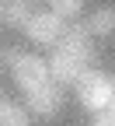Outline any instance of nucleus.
<instances>
[{"mask_svg": "<svg viewBox=\"0 0 115 126\" xmlns=\"http://www.w3.org/2000/svg\"><path fill=\"white\" fill-rule=\"evenodd\" d=\"M77 88V102L87 109V112H101V109H108L115 102V84H112V77L101 74V70H87V74H80V81L73 84Z\"/></svg>", "mask_w": 115, "mask_h": 126, "instance_id": "nucleus-1", "label": "nucleus"}, {"mask_svg": "<svg viewBox=\"0 0 115 126\" xmlns=\"http://www.w3.org/2000/svg\"><path fill=\"white\" fill-rule=\"evenodd\" d=\"M70 25L59 18V14H52V11H35L31 14V21L25 25V35L35 42V46H49V49H52V46L63 39V32H66Z\"/></svg>", "mask_w": 115, "mask_h": 126, "instance_id": "nucleus-2", "label": "nucleus"}, {"mask_svg": "<svg viewBox=\"0 0 115 126\" xmlns=\"http://www.w3.org/2000/svg\"><path fill=\"white\" fill-rule=\"evenodd\" d=\"M11 74H14V81H18V88H21L25 94L38 91V88H45V84H52V77H49V60L31 56V53H25L21 63H18Z\"/></svg>", "mask_w": 115, "mask_h": 126, "instance_id": "nucleus-3", "label": "nucleus"}, {"mask_svg": "<svg viewBox=\"0 0 115 126\" xmlns=\"http://www.w3.org/2000/svg\"><path fill=\"white\" fill-rule=\"evenodd\" d=\"M52 49H63V53H70V56H77V60H84L87 67L98 60V49H94V39H91V32L84 28V25H70L66 32H63V39L52 46Z\"/></svg>", "mask_w": 115, "mask_h": 126, "instance_id": "nucleus-4", "label": "nucleus"}, {"mask_svg": "<svg viewBox=\"0 0 115 126\" xmlns=\"http://www.w3.org/2000/svg\"><path fill=\"white\" fill-rule=\"evenodd\" d=\"M91 67L84 60H77L70 53H63V49H52V56H49V77H52V84H77L80 81V74H87Z\"/></svg>", "mask_w": 115, "mask_h": 126, "instance_id": "nucleus-5", "label": "nucleus"}, {"mask_svg": "<svg viewBox=\"0 0 115 126\" xmlns=\"http://www.w3.org/2000/svg\"><path fill=\"white\" fill-rule=\"evenodd\" d=\"M25 109L28 112H35V116H42V119H52L59 109H63V88L59 84H45V88H38V91H31V94H25Z\"/></svg>", "mask_w": 115, "mask_h": 126, "instance_id": "nucleus-6", "label": "nucleus"}, {"mask_svg": "<svg viewBox=\"0 0 115 126\" xmlns=\"http://www.w3.org/2000/svg\"><path fill=\"white\" fill-rule=\"evenodd\" d=\"M84 28L91 32V39H105V35H115V7H98L87 14Z\"/></svg>", "mask_w": 115, "mask_h": 126, "instance_id": "nucleus-7", "label": "nucleus"}, {"mask_svg": "<svg viewBox=\"0 0 115 126\" xmlns=\"http://www.w3.org/2000/svg\"><path fill=\"white\" fill-rule=\"evenodd\" d=\"M31 0H7L4 4V21L11 25V28H21L25 32V25L31 21Z\"/></svg>", "mask_w": 115, "mask_h": 126, "instance_id": "nucleus-8", "label": "nucleus"}, {"mask_svg": "<svg viewBox=\"0 0 115 126\" xmlns=\"http://www.w3.org/2000/svg\"><path fill=\"white\" fill-rule=\"evenodd\" d=\"M0 126H31L28 109L11 102V98H0Z\"/></svg>", "mask_w": 115, "mask_h": 126, "instance_id": "nucleus-9", "label": "nucleus"}, {"mask_svg": "<svg viewBox=\"0 0 115 126\" xmlns=\"http://www.w3.org/2000/svg\"><path fill=\"white\" fill-rule=\"evenodd\" d=\"M80 7H84V0H49V11H52V14H59L63 21H66V18H73Z\"/></svg>", "mask_w": 115, "mask_h": 126, "instance_id": "nucleus-10", "label": "nucleus"}, {"mask_svg": "<svg viewBox=\"0 0 115 126\" xmlns=\"http://www.w3.org/2000/svg\"><path fill=\"white\" fill-rule=\"evenodd\" d=\"M21 56H25V49H18V46H0V67L4 70H14L21 63Z\"/></svg>", "mask_w": 115, "mask_h": 126, "instance_id": "nucleus-11", "label": "nucleus"}, {"mask_svg": "<svg viewBox=\"0 0 115 126\" xmlns=\"http://www.w3.org/2000/svg\"><path fill=\"white\" fill-rule=\"evenodd\" d=\"M91 126H115V102H112L108 109H101V112H94Z\"/></svg>", "mask_w": 115, "mask_h": 126, "instance_id": "nucleus-12", "label": "nucleus"}, {"mask_svg": "<svg viewBox=\"0 0 115 126\" xmlns=\"http://www.w3.org/2000/svg\"><path fill=\"white\" fill-rule=\"evenodd\" d=\"M0 21H4V7H0Z\"/></svg>", "mask_w": 115, "mask_h": 126, "instance_id": "nucleus-13", "label": "nucleus"}, {"mask_svg": "<svg viewBox=\"0 0 115 126\" xmlns=\"http://www.w3.org/2000/svg\"><path fill=\"white\" fill-rule=\"evenodd\" d=\"M112 84H115V81H112Z\"/></svg>", "mask_w": 115, "mask_h": 126, "instance_id": "nucleus-14", "label": "nucleus"}]
</instances>
